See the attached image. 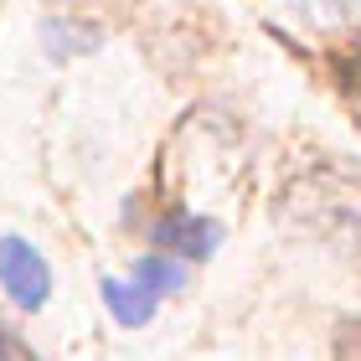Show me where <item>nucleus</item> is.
I'll list each match as a JSON object with an SVG mask.
<instances>
[{"label":"nucleus","instance_id":"20e7f679","mask_svg":"<svg viewBox=\"0 0 361 361\" xmlns=\"http://www.w3.org/2000/svg\"><path fill=\"white\" fill-rule=\"evenodd\" d=\"M129 284H140L145 294H155V300H166V294L176 289H186V264L171 253H145L140 264H135V279Z\"/></svg>","mask_w":361,"mask_h":361},{"label":"nucleus","instance_id":"7ed1b4c3","mask_svg":"<svg viewBox=\"0 0 361 361\" xmlns=\"http://www.w3.org/2000/svg\"><path fill=\"white\" fill-rule=\"evenodd\" d=\"M98 300H104V310H109L119 325H129V331H135V325H150L155 310H160L155 294H145L140 284H129V279H114V274L98 284Z\"/></svg>","mask_w":361,"mask_h":361},{"label":"nucleus","instance_id":"39448f33","mask_svg":"<svg viewBox=\"0 0 361 361\" xmlns=\"http://www.w3.org/2000/svg\"><path fill=\"white\" fill-rule=\"evenodd\" d=\"M0 361H42V356L31 351V346H26V341L11 331L6 320H0Z\"/></svg>","mask_w":361,"mask_h":361},{"label":"nucleus","instance_id":"f03ea898","mask_svg":"<svg viewBox=\"0 0 361 361\" xmlns=\"http://www.w3.org/2000/svg\"><path fill=\"white\" fill-rule=\"evenodd\" d=\"M217 243H222V227L207 222V217H196V212H171V217L155 222V253H171V258H180V264H191V258L202 264V258H212Z\"/></svg>","mask_w":361,"mask_h":361},{"label":"nucleus","instance_id":"f257e3e1","mask_svg":"<svg viewBox=\"0 0 361 361\" xmlns=\"http://www.w3.org/2000/svg\"><path fill=\"white\" fill-rule=\"evenodd\" d=\"M0 289H6L11 305L26 310V315H37V310L52 300V269H47L37 243H26L16 233L0 238Z\"/></svg>","mask_w":361,"mask_h":361}]
</instances>
